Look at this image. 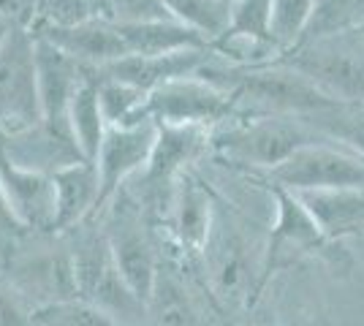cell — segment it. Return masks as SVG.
<instances>
[{
	"label": "cell",
	"mask_w": 364,
	"mask_h": 326,
	"mask_svg": "<svg viewBox=\"0 0 364 326\" xmlns=\"http://www.w3.org/2000/svg\"><path fill=\"white\" fill-rule=\"evenodd\" d=\"M329 141L299 114L277 117H228L215 125L210 136V158H218L231 169L264 174L289 161L296 150ZM334 144V141H332Z\"/></svg>",
	"instance_id": "obj_3"
},
{
	"label": "cell",
	"mask_w": 364,
	"mask_h": 326,
	"mask_svg": "<svg viewBox=\"0 0 364 326\" xmlns=\"http://www.w3.org/2000/svg\"><path fill=\"white\" fill-rule=\"evenodd\" d=\"M0 193L19 232H58V190L52 174L22 169L0 156Z\"/></svg>",
	"instance_id": "obj_12"
},
{
	"label": "cell",
	"mask_w": 364,
	"mask_h": 326,
	"mask_svg": "<svg viewBox=\"0 0 364 326\" xmlns=\"http://www.w3.org/2000/svg\"><path fill=\"white\" fill-rule=\"evenodd\" d=\"M234 114L231 98L204 77H180L147 93L139 120L158 125H215L226 123Z\"/></svg>",
	"instance_id": "obj_9"
},
{
	"label": "cell",
	"mask_w": 364,
	"mask_h": 326,
	"mask_svg": "<svg viewBox=\"0 0 364 326\" xmlns=\"http://www.w3.org/2000/svg\"><path fill=\"white\" fill-rule=\"evenodd\" d=\"M158 139V123L141 120L128 125H109L107 136L92 158L101 177V210L107 207L134 177L147 169Z\"/></svg>",
	"instance_id": "obj_11"
},
{
	"label": "cell",
	"mask_w": 364,
	"mask_h": 326,
	"mask_svg": "<svg viewBox=\"0 0 364 326\" xmlns=\"http://www.w3.org/2000/svg\"><path fill=\"white\" fill-rule=\"evenodd\" d=\"M16 28H22V25H16L14 16H11L6 9H3V6H0V47H3V44L11 38V33H14Z\"/></svg>",
	"instance_id": "obj_32"
},
{
	"label": "cell",
	"mask_w": 364,
	"mask_h": 326,
	"mask_svg": "<svg viewBox=\"0 0 364 326\" xmlns=\"http://www.w3.org/2000/svg\"><path fill=\"white\" fill-rule=\"evenodd\" d=\"M364 25V0H316L313 3V16L304 28L302 38L289 49L307 47L318 38L326 36H337V33L353 31V28H362Z\"/></svg>",
	"instance_id": "obj_23"
},
{
	"label": "cell",
	"mask_w": 364,
	"mask_h": 326,
	"mask_svg": "<svg viewBox=\"0 0 364 326\" xmlns=\"http://www.w3.org/2000/svg\"><path fill=\"white\" fill-rule=\"evenodd\" d=\"M215 196L218 193L210 188V183H204V177L196 169L188 171L171 193L166 217L161 226L166 248L193 266L213 229Z\"/></svg>",
	"instance_id": "obj_10"
},
{
	"label": "cell",
	"mask_w": 364,
	"mask_h": 326,
	"mask_svg": "<svg viewBox=\"0 0 364 326\" xmlns=\"http://www.w3.org/2000/svg\"><path fill=\"white\" fill-rule=\"evenodd\" d=\"M95 217L107 232L112 259L122 278L147 302L164 261L161 226L147 215V210L136 202V196L128 188H122Z\"/></svg>",
	"instance_id": "obj_4"
},
{
	"label": "cell",
	"mask_w": 364,
	"mask_h": 326,
	"mask_svg": "<svg viewBox=\"0 0 364 326\" xmlns=\"http://www.w3.org/2000/svg\"><path fill=\"white\" fill-rule=\"evenodd\" d=\"M164 3L174 19L191 25L201 36H207L210 44L226 33L228 14H231L228 11L231 6L226 0H164Z\"/></svg>",
	"instance_id": "obj_27"
},
{
	"label": "cell",
	"mask_w": 364,
	"mask_h": 326,
	"mask_svg": "<svg viewBox=\"0 0 364 326\" xmlns=\"http://www.w3.org/2000/svg\"><path fill=\"white\" fill-rule=\"evenodd\" d=\"M313 3L316 0H274L272 6V41L274 47L289 52L299 38L313 16Z\"/></svg>",
	"instance_id": "obj_29"
},
{
	"label": "cell",
	"mask_w": 364,
	"mask_h": 326,
	"mask_svg": "<svg viewBox=\"0 0 364 326\" xmlns=\"http://www.w3.org/2000/svg\"><path fill=\"white\" fill-rule=\"evenodd\" d=\"M68 128L74 134L76 144L82 150V156L92 161L98 156V147L107 136L109 123L104 117V109H101V98H98V82H95V68H92L87 79L79 85V90L71 98V107H68Z\"/></svg>",
	"instance_id": "obj_21"
},
{
	"label": "cell",
	"mask_w": 364,
	"mask_h": 326,
	"mask_svg": "<svg viewBox=\"0 0 364 326\" xmlns=\"http://www.w3.org/2000/svg\"><path fill=\"white\" fill-rule=\"evenodd\" d=\"M274 199V223L267 232L264 239V256H261V278H258V302L264 299L267 288L272 286V280L283 272H289L291 266H299L304 259L318 256L323 261H332L337 266L340 253L337 245L332 242L318 220L310 215V210L302 204V199L286 190L280 185H267Z\"/></svg>",
	"instance_id": "obj_5"
},
{
	"label": "cell",
	"mask_w": 364,
	"mask_h": 326,
	"mask_svg": "<svg viewBox=\"0 0 364 326\" xmlns=\"http://www.w3.org/2000/svg\"><path fill=\"white\" fill-rule=\"evenodd\" d=\"M226 3H228V6H231V3H234V0H226Z\"/></svg>",
	"instance_id": "obj_33"
},
{
	"label": "cell",
	"mask_w": 364,
	"mask_h": 326,
	"mask_svg": "<svg viewBox=\"0 0 364 326\" xmlns=\"http://www.w3.org/2000/svg\"><path fill=\"white\" fill-rule=\"evenodd\" d=\"M332 242L364 234V188L296 193Z\"/></svg>",
	"instance_id": "obj_19"
},
{
	"label": "cell",
	"mask_w": 364,
	"mask_h": 326,
	"mask_svg": "<svg viewBox=\"0 0 364 326\" xmlns=\"http://www.w3.org/2000/svg\"><path fill=\"white\" fill-rule=\"evenodd\" d=\"M198 77L213 82L228 93L234 114L231 117H277V114H307L316 109L334 107L329 95L318 90L307 77L283 63L237 65L223 58H213L201 65Z\"/></svg>",
	"instance_id": "obj_1"
},
{
	"label": "cell",
	"mask_w": 364,
	"mask_h": 326,
	"mask_svg": "<svg viewBox=\"0 0 364 326\" xmlns=\"http://www.w3.org/2000/svg\"><path fill=\"white\" fill-rule=\"evenodd\" d=\"M299 117L321 136L364 158V104H334Z\"/></svg>",
	"instance_id": "obj_22"
},
{
	"label": "cell",
	"mask_w": 364,
	"mask_h": 326,
	"mask_svg": "<svg viewBox=\"0 0 364 326\" xmlns=\"http://www.w3.org/2000/svg\"><path fill=\"white\" fill-rule=\"evenodd\" d=\"M0 326H36L33 302L3 278H0Z\"/></svg>",
	"instance_id": "obj_31"
},
{
	"label": "cell",
	"mask_w": 364,
	"mask_h": 326,
	"mask_svg": "<svg viewBox=\"0 0 364 326\" xmlns=\"http://www.w3.org/2000/svg\"><path fill=\"white\" fill-rule=\"evenodd\" d=\"M128 55H168L182 49L210 47V38L180 19H155L139 25H117Z\"/></svg>",
	"instance_id": "obj_20"
},
{
	"label": "cell",
	"mask_w": 364,
	"mask_h": 326,
	"mask_svg": "<svg viewBox=\"0 0 364 326\" xmlns=\"http://www.w3.org/2000/svg\"><path fill=\"white\" fill-rule=\"evenodd\" d=\"M36 36V33H33ZM36 65H38V98H41V120L49 123H68V107L87 79L92 68L82 65L49 38L36 36Z\"/></svg>",
	"instance_id": "obj_15"
},
{
	"label": "cell",
	"mask_w": 364,
	"mask_h": 326,
	"mask_svg": "<svg viewBox=\"0 0 364 326\" xmlns=\"http://www.w3.org/2000/svg\"><path fill=\"white\" fill-rule=\"evenodd\" d=\"M95 82H98V98H101V109H104V117L109 125L141 123L139 114H141V107L147 101L144 90H139L122 79L107 77L101 71H95Z\"/></svg>",
	"instance_id": "obj_25"
},
{
	"label": "cell",
	"mask_w": 364,
	"mask_h": 326,
	"mask_svg": "<svg viewBox=\"0 0 364 326\" xmlns=\"http://www.w3.org/2000/svg\"><path fill=\"white\" fill-rule=\"evenodd\" d=\"M213 58V47L204 49H182V52H168V55H128L122 60H114L95 68L107 77L122 79L144 93H152L155 87L166 85L171 79L193 77L201 71V65Z\"/></svg>",
	"instance_id": "obj_16"
},
{
	"label": "cell",
	"mask_w": 364,
	"mask_h": 326,
	"mask_svg": "<svg viewBox=\"0 0 364 326\" xmlns=\"http://www.w3.org/2000/svg\"><path fill=\"white\" fill-rule=\"evenodd\" d=\"M95 19H109L107 0H36L31 33L76 28Z\"/></svg>",
	"instance_id": "obj_24"
},
{
	"label": "cell",
	"mask_w": 364,
	"mask_h": 326,
	"mask_svg": "<svg viewBox=\"0 0 364 326\" xmlns=\"http://www.w3.org/2000/svg\"><path fill=\"white\" fill-rule=\"evenodd\" d=\"M272 6H274V0H234L231 9H228L231 14H228V28L223 36L247 38V41H258V44L274 47ZM277 52H280V49H277Z\"/></svg>",
	"instance_id": "obj_26"
},
{
	"label": "cell",
	"mask_w": 364,
	"mask_h": 326,
	"mask_svg": "<svg viewBox=\"0 0 364 326\" xmlns=\"http://www.w3.org/2000/svg\"><path fill=\"white\" fill-rule=\"evenodd\" d=\"M36 36L49 38L55 47L71 55L87 68H104L109 63L128 58V49L120 36V28L112 19H95L76 28H55V31H38Z\"/></svg>",
	"instance_id": "obj_17"
},
{
	"label": "cell",
	"mask_w": 364,
	"mask_h": 326,
	"mask_svg": "<svg viewBox=\"0 0 364 326\" xmlns=\"http://www.w3.org/2000/svg\"><path fill=\"white\" fill-rule=\"evenodd\" d=\"M256 177L261 185H280L294 193L364 188V158L340 144L323 141L296 150L289 161Z\"/></svg>",
	"instance_id": "obj_7"
},
{
	"label": "cell",
	"mask_w": 364,
	"mask_h": 326,
	"mask_svg": "<svg viewBox=\"0 0 364 326\" xmlns=\"http://www.w3.org/2000/svg\"><path fill=\"white\" fill-rule=\"evenodd\" d=\"M250 223L234 204L223 196H215V217L196 269L201 272V286L215 305L223 310H253L258 305V278L264 242L256 245L250 237Z\"/></svg>",
	"instance_id": "obj_2"
},
{
	"label": "cell",
	"mask_w": 364,
	"mask_h": 326,
	"mask_svg": "<svg viewBox=\"0 0 364 326\" xmlns=\"http://www.w3.org/2000/svg\"><path fill=\"white\" fill-rule=\"evenodd\" d=\"M283 63L340 104H364V25L283 52Z\"/></svg>",
	"instance_id": "obj_6"
},
{
	"label": "cell",
	"mask_w": 364,
	"mask_h": 326,
	"mask_svg": "<svg viewBox=\"0 0 364 326\" xmlns=\"http://www.w3.org/2000/svg\"><path fill=\"white\" fill-rule=\"evenodd\" d=\"M36 326H120L87 299H63L36 310Z\"/></svg>",
	"instance_id": "obj_28"
},
{
	"label": "cell",
	"mask_w": 364,
	"mask_h": 326,
	"mask_svg": "<svg viewBox=\"0 0 364 326\" xmlns=\"http://www.w3.org/2000/svg\"><path fill=\"white\" fill-rule=\"evenodd\" d=\"M0 156L22 169L44 171V174H55L76 161H87L82 156L68 123H49V120H38L25 131L3 136Z\"/></svg>",
	"instance_id": "obj_13"
},
{
	"label": "cell",
	"mask_w": 364,
	"mask_h": 326,
	"mask_svg": "<svg viewBox=\"0 0 364 326\" xmlns=\"http://www.w3.org/2000/svg\"><path fill=\"white\" fill-rule=\"evenodd\" d=\"M191 269L196 266L182 261L164 242V261L147 299V326H207V313L188 283Z\"/></svg>",
	"instance_id": "obj_14"
},
{
	"label": "cell",
	"mask_w": 364,
	"mask_h": 326,
	"mask_svg": "<svg viewBox=\"0 0 364 326\" xmlns=\"http://www.w3.org/2000/svg\"><path fill=\"white\" fill-rule=\"evenodd\" d=\"M52 177L58 190V234L71 232L101 212V177L92 161H76Z\"/></svg>",
	"instance_id": "obj_18"
},
{
	"label": "cell",
	"mask_w": 364,
	"mask_h": 326,
	"mask_svg": "<svg viewBox=\"0 0 364 326\" xmlns=\"http://www.w3.org/2000/svg\"><path fill=\"white\" fill-rule=\"evenodd\" d=\"M41 120L36 36L16 28L0 47V139Z\"/></svg>",
	"instance_id": "obj_8"
},
{
	"label": "cell",
	"mask_w": 364,
	"mask_h": 326,
	"mask_svg": "<svg viewBox=\"0 0 364 326\" xmlns=\"http://www.w3.org/2000/svg\"><path fill=\"white\" fill-rule=\"evenodd\" d=\"M109 19L114 25H139L155 19H174L164 0H107Z\"/></svg>",
	"instance_id": "obj_30"
}]
</instances>
